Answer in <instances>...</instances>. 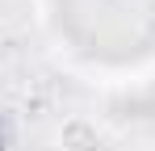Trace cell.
Returning <instances> with one entry per match:
<instances>
[{"mask_svg":"<svg viewBox=\"0 0 155 151\" xmlns=\"http://www.w3.org/2000/svg\"><path fill=\"white\" fill-rule=\"evenodd\" d=\"M59 147L63 151H101V134H97V126L88 122V118L71 113V118H63V126H59Z\"/></svg>","mask_w":155,"mask_h":151,"instance_id":"1","label":"cell"}]
</instances>
